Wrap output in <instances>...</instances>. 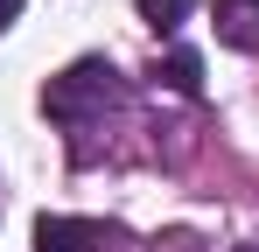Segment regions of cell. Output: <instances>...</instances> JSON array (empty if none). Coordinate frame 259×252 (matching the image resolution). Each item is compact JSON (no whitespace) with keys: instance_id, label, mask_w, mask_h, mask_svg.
Returning a JSON list of instances; mask_svg holds the SVG:
<instances>
[{"instance_id":"6da1fadb","label":"cell","mask_w":259,"mask_h":252,"mask_svg":"<svg viewBox=\"0 0 259 252\" xmlns=\"http://www.w3.org/2000/svg\"><path fill=\"white\" fill-rule=\"evenodd\" d=\"M119 98V84H112V63H98V56H84V63H70L63 77H49L42 91V105H49V119H84L91 105H112Z\"/></svg>"},{"instance_id":"7a4b0ae2","label":"cell","mask_w":259,"mask_h":252,"mask_svg":"<svg viewBox=\"0 0 259 252\" xmlns=\"http://www.w3.org/2000/svg\"><path fill=\"white\" fill-rule=\"evenodd\" d=\"M98 245H112V231L91 217H35V252H98Z\"/></svg>"},{"instance_id":"3957f363","label":"cell","mask_w":259,"mask_h":252,"mask_svg":"<svg viewBox=\"0 0 259 252\" xmlns=\"http://www.w3.org/2000/svg\"><path fill=\"white\" fill-rule=\"evenodd\" d=\"M217 42L224 49H259V0H217Z\"/></svg>"},{"instance_id":"277c9868","label":"cell","mask_w":259,"mask_h":252,"mask_svg":"<svg viewBox=\"0 0 259 252\" xmlns=\"http://www.w3.org/2000/svg\"><path fill=\"white\" fill-rule=\"evenodd\" d=\"M154 77H168L182 98H196V91H203V56H196V49H168V63H161Z\"/></svg>"},{"instance_id":"5b68a950","label":"cell","mask_w":259,"mask_h":252,"mask_svg":"<svg viewBox=\"0 0 259 252\" xmlns=\"http://www.w3.org/2000/svg\"><path fill=\"white\" fill-rule=\"evenodd\" d=\"M189 7H196V0H140V21L161 28V35H175V28L189 21Z\"/></svg>"},{"instance_id":"8992f818","label":"cell","mask_w":259,"mask_h":252,"mask_svg":"<svg viewBox=\"0 0 259 252\" xmlns=\"http://www.w3.org/2000/svg\"><path fill=\"white\" fill-rule=\"evenodd\" d=\"M14 14H21V0H0V28H7V21H14Z\"/></svg>"}]
</instances>
